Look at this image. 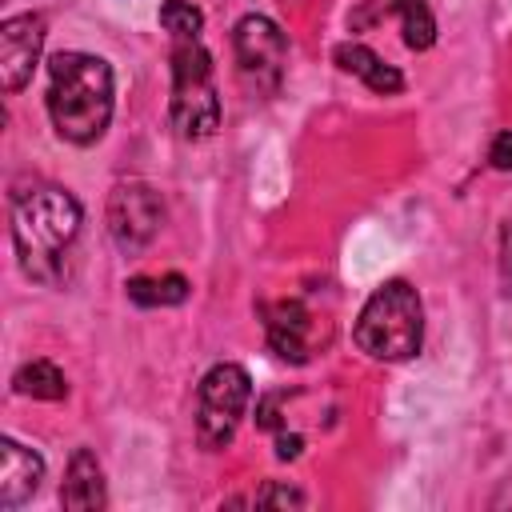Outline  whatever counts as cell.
I'll return each mask as SVG.
<instances>
[{
  "label": "cell",
  "instance_id": "cell-1",
  "mask_svg": "<svg viewBox=\"0 0 512 512\" xmlns=\"http://www.w3.org/2000/svg\"><path fill=\"white\" fill-rule=\"evenodd\" d=\"M80 204L68 188L40 184L12 204V244L20 268L36 284H64L72 244L80 236Z\"/></svg>",
  "mask_w": 512,
  "mask_h": 512
},
{
  "label": "cell",
  "instance_id": "cell-2",
  "mask_svg": "<svg viewBox=\"0 0 512 512\" xmlns=\"http://www.w3.org/2000/svg\"><path fill=\"white\" fill-rule=\"evenodd\" d=\"M48 116L60 140L96 144L112 120V68L92 52H56L48 60Z\"/></svg>",
  "mask_w": 512,
  "mask_h": 512
},
{
  "label": "cell",
  "instance_id": "cell-3",
  "mask_svg": "<svg viewBox=\"0 0 512 512\" xmlns=\"http://www.w3.org/2000/svg\"><path fill=\"white\" fill-rule=\"evenodd\" d=\"M356 344L372 360H408L424 344V308L408 280L380 284L356 316Z\"/></svg>",
  "mask_w": 512,
  "mask_h": 512
},
{
  "label": "cell",
  "instance_id": "cell-4",
  "mask_svg": "<svg viewBox=\"0 0 512 512\" xmlns=\"http://www.w3.org/2000/svg\"><path fill=\"white\" fill-rule=\"evenodd\" d=\"M168 116L176 136L204 140L220 128V92L212 56L200 44V36H172V100Z\"/></svg>",
  "mask_w": 512,
  "mask_h": 512
},
{
  "label": "cell",
  "instance_id": "cell-5",
  "mask_svg": "<svg viewBox=\"0 0 512 512\" xmlns=\"http://www.w3.org/2000/svg\"><path fill=\"white\" fill-rule=\"evenodd\" d=\"M248 400H252V376L232 360L212 364L200 380V392H196V440H200V448L220 452L224 444H232V436L248 412Z\"/></svg>",
  "mask_w": 512,
  "mask_h": 512
},
{
  "label": "cell",
  "instance_id": "cell-6",
  "mask_svg": "<svg viewBox=\"0 0 512 512\" xmlns=\"http://www.w3.org/2000/svg\"><path fill=\"white\" fill-rule=\"evenodd\" d=\"M232 52H236V76L252 96H276L288 68V36L276 20L248 12L232 28Z\"/></svg>",
  "mask_w": 512,
  "mask_h": 512
},
{
  "label": "cell",
  "instance_id": "cell-7",
  "mask_svg": "<svg viewBox=\"0 0 512 512\" xmlns=\"http://www.w3.org/2000/svg\"><path fill=\"white\" fill-rule=\"evenodd\" d=\"M160 224H164V200L152 184L124 180V184L112 188V196H108V232H112L120 252H128V256L144 252L156 240Z\"/></svg>",
  "mask_w": 512,
  "mask_h": 512
},
{
  "label": "cell",
  "instance_id": "cell-8",
  "mask_svg": "<svg viewBox=\"0 0 512 512\" xmlns=\"http://www.w3.org/2000/svg\"><path fill=\"white\" fill-rule=\"evenodd\" d=\"M44 16L36 12H24V16H8L0 24V84L8 96H16L36 64H40V52H44Z\"/></svg>",
  "mask_w": 512,
  "mask_h": 512
},
{
  "label": "cell",
  "instance_id": "cell-9",
  "mask_svg": "<svg viewBox=\"0 0 512 512\" xmlns=\"http://www.w3.org/2000/svg\"><path fill=\"white\" fill-rule=\"evenodd\" d=\"M264 332H268V348L288 364H304L316 348V320L300 300L268 304L264 308Z\"/></svg>",
  "mask_w": 512,
  "mask_h": 512
},
{
  "label": "cell",
  "instance_id": "cell-10",
  "mask_svg": "<svg viewBox=\"0 0 512 512\" xmlns=\"http://www.w3.org/2000/svg\"><path fill=\"white\" fill-rule=\"evenodd\" d=\"M44 480V460L20 440H0V508H20Z\"/></svg>",
  "mask_w": 512,
  "mask_h": 512
},
{
  "label": "cell",
  "instance_id": "cell-11",
  "mask_svg": "<svg viewBox=\"0 0 512 512\" xmlns=\"http://www.w3.org/2000/svg\"><path fill=\"white\" fill-rule=\"evenodd\" d=\"M60 504L72 508V512H96L108 504V492H104V468L96 460L92 448H76L72 460H68V472H64V484H60Z\"/></svg>",
  "mask_w": 512,
  "mask_h": 512
},
{
  "label": "cell",
  "instance_id": "cell-12",
  "mask_svg": "<svg viewBox=\"0 0 512 512\" xmlns=\"http://www.w3.org/2000/svg\"><path fill=\"white\" fill-rule=\"evenodd\" d=\"M332 60L344 68V72H352V76H360L372 92H384V96H392V92H400L404 88V76L392 68V64H384L372 48H364V44H352V40H344V44H336V52H332Z\"/></svg>",
  "mask_w": 512,
  "mask_h": 512
},
{
  "label": "cell",
  "instance_id": "cell-13",
  "mask_svg": "<svg viewBox=\"0 0 512 512\" xmlns=\"http://www.w3.org/2000/svg\"><path fill=\"white\" fill-rule=\"evenodd\" d=\"M128 296L144 308H168V304H184L188 300V280L180 272H164V276H132L128 280Z\"/></svg>",
  "mask_w": 512,
  "mask_h": 512
},
{
  "label": "cell",
  "instance_id": "cell-14",
  "mask_svg": "<svg viewBox=\"0 0 512 512\" xmlns=\"http://www.w3.org/2000/svg\"><path fill=\"white\" fill-rule=\"evenodd\" d=\"M12 388L20 396H32V400H64L68 396V380L64 372L52 364V360H32L24 364L16 376H12Z\"/></svg>",
  "mask_w": 512,
  "mask_h": 512
},
{
  "label": "cell",
  "instance_id": "cell-15",
  "mask_svg": "<svg viewBox=\"0 0 512 512\" xmlns=\"http://www.w3.org/2000/svg\"><path fill=\"white\" fill-rule=\"evenodd\" d=\"M380 12H392V16L400 20L408 48H416V52L432 48V40H436V20H432V12H428L424 0H384Z\"/></svg>",
  "mask_w": 512,
  "mask_h": 512
},
{
  "label": "cell",
  "instance_id": "cell-16",
  "mask_svg": "<svg viewBox=\"0 0 512 512\" xmlns=\"http://www.w3.org/2000/svg\"><path fill=\"white\" fill-rule=\"evenodd\" d=\"M160 24H164L172 36H200L204 16H200V8H196L192 0H164Z\"/></svg>",
  "mask_w": 512,
  "mask_h": 512
},
{
  "label": "cell",
  "instance_id": "cell-17",
  "mask_svg": "<svg viewBox=\"0 0 512 512\" xmlns=\"http://www.w3.org/2000/svg\"><path fill=\"white\" fill-rule=\"evenodd\" d=\"M256 508H304V492L300 488H292V484H280V480H268L260 492H256V500H252Z\"/></svg>",
  "mask_w": 512,
  "mask_h": 512
},
{
  "label": "cell",
  "instance_id": "cell-18",
  "mask_svg": "<svg viewBox=\"0 0 512 512\" xmlns=\"http://www.w3.org/2000/svg\"><path fill=\"white\" fill-rule=\"evenodd\" d=\"M488 160H492V168H500V172H512V128H508V132H500V136L492 140V148H488Z\"/></svg>",
  "mask_w": 512,
  "mask_h": 512
},
{
  "label": "cell",
  "instance_id": "cell-19",
  "mask_svg": "<svg viewBox=\"0 0 512 512\" xmlns=\"http://www.w3.org/2000/svg\"><path fill=\"white\" fill-rule=\"evenodd\" d=\"M500 280H504V292H512V220H504L500 228Z\"/></svg>",
  "mask_w": 512,
  "mask_h": 512
},
{
  "label": "cell",
  "instance_id": "cell-20",
  "mask_svg": "<svg viewBox=\"0 0 512 512\" xmlns=\"http://www.w3.org/2000/svg\"><path fill=\"white\" fill-rule=\"evenodd\" d=\"M300 448H304V440H300L296 432L276 440V456H280V460H296V456H300Z\"/></svg>",
  "mask_w": 512,
  "mask_h": 512
}]
</instances>
